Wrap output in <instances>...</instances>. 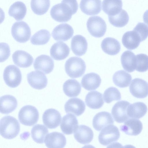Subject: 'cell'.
<instances>
[{"label": "cell", "mask_w": 148, "mask_h": 148, "mask_svg": "<svg viewBox=\"0 0 148 148\" xmlns=\"http://www.w3.org/2000/svg\"><path fill=\"white\" fill-rule=\"evenodd\" d=\"M10 52V47L7 44L0 43V62H3L8 58Z\"/></svg>", "instance_id": "obj_43"}, {"label": "cell", "mask_w": 148, "mask_h": 148, "mask_svg": "<svg viewBox=\"0 0 148 148\" xmlns=\"http://www.w3.org/2000/svg\"><path fill=\"white\" fill-rule=\"evenodd\" d=\"M132 79L131 75L123 70L116 72L112 77L113 81L114 84L121 88L128 86Z\"/></svg>", "instance_id": "obj_35"}, {"label": "cell", "mask_w": 148, "mask_h": 148, "mask_svg": "<svg viewBox=\"0 0 148 148\" xmlns=\"http://www.w3.org/2000/svg\"><path fill=\"white\" fill-rule=\"evenodd\" d=\"M73 33V29L71 25L66 23H62L54 28L52 36L56 40L66 41L72 37Z\"/></svg>", "instance_id": "obj_13"}, {"label": "cell", "mask_w": 148, "mask_h": 148, "mask_svg": "<svg viewBox=\"0 0 148 148\" xmlns=\"http://www.w3.org/2000/svg\"><path fill=\"white\" fill-rule=\"evenodd\" d=\"M143 18L144 22L148 25V10L144 12Z\"/></svg>", "instance_id": "obj_44"}, {"label": "cell", "mask_w": 148, "mask_h": 148, "mask_svg": "<svg viewBox=\"0 0 148 148\" xmlns=\"http://www.w3.org/2000/svg\"><path fill=\"white\" fill-rule=\"evenodd\" d=\"M101 47L103 51L110 55H115L120 51L121 45L119 42L114 38L107 37L102 41Z\"/></svg>", "instance_id": "obj_28"}, {"label": "cell", "mask_w": 148, "mask_h": 148, "mask_svg": "<svg viewBox=\"0 0 148 148\" xmlns=\"http://www.w3.org/2000/svg\"><path fill=\"white\" fill-rule=\"evenodd\" d=\"M22 75L19 69L14 65H9L5 68L3 78L5 83L12 88L17 87L22 80Z\"/></svg>", "instance_id": "obj_7"}, {"label": "cell", "mask_w": 148, "mask_h": 148, "mask_svg": "<svg viewBox=\"0 0 148 148\" xmlns=\"http://www.w3.org/2000/svg\"><path fill=\"white\" fill-rule=\"evenodd\" d=\"M80 8L82 12L86 15H97L101 10V0H81Z\"/></svg>", "instance_id": "obj_20"}, {"label": "cell", "mask_w": 148, "mask_h": 148, "mask_svg": "<svg viewBox=\"0 0 148 148\" xmlns=\"http://www.w3.org/2000/svg\"><path fill=\"white\" fill-rule=\"evenodd\" d=\"M108 18L110 23L114 27H122L126 25L129 18L126 11L123 9L115 15L108 16Z\"/></svg>", "instance_id": "obj_37"}, {"label": "cell", "mask_w": 148, "mask_h": 148, "mask_svg": "<svg viewBox=\"0 0 148 148\" xmlns=\"http://www.w3.org/2000/svg\"><path fill=\"white\" fill-rule=\"evenodd\" d=\"M20 125L14 117L6 116L2 118L0 122V133L4 138L8 139L16 137L20 130Z\"/></svg>", "instance_id": "obj_2"}, {"label": "cell", "mask_w": 148, "mask_h": 148, "mask_svg": "<svg viewBox=\"0 0 148 148\" xmlns=\"http://www.w3.org/2000/svg\"><path fill=\"white\" fill-rule=\"evenodd\" d=\"M86 106L80 99L74 98L69 99L64 105V110L67 113H72L77 116L81 115L84 112Z\"/></svg>", "instance_id": "obj_16"}, {"label": "cell", "mask_w": 148, "mask_h": 148, "mask_svg": "<svg viewBox=\"0 0 148 148\" xmlns=\"http://www.w3.org/2000/svg\"><path fill=\"white\" fill-rule=\"evenodd\" d=\"M12 58L14 64L21 68H27L31 66L33 62L32 56L22 50L16 51L12 54Z\"/></svg>", "instance_id": "obj_23"}, {"label": "cell", "mask_w": 148, "mask_h": 148, "mask_svg": "<svg viewBox=\"0 0 148 148\" xmlns=\"http://www.w3.org/2000/svg\"><path fill=\"white\" fill-rule=\"evenodd\" d=\"M48 133V129L43 125L38 124L34 126L31 131L32 137L38 143L44 142L45 137Z\"/></svg>", "instance_id": "obj_36"}, {"label": "cell", "mask_w": 148, "mask_h": 148, "mask_svg": "<svg viewBox=\"0 0 148 148\" xmlns=\"http://www.w3.org/2000/svg\"><path fill=\"white\" fill-rule=\"evenodd\" d=\"M78 9L76 0H62L61 3L54 5L50 13L51 17L59 22H65L70 20Z\"/></svg>", "instance_id": "obj_1"}, {"label": "cell", "mask_w": 148, "mask_h": 148, "mask_svg": "<svg viewBox=\"0 0 148 148\" xmlns=\"http://www.w3.org/2000/svg\"><path fill=\"white\" fill-rule=\"evenodd\" d=\"M0 112L3 114H8L15 110L17 105L16 99L10 95H5L0 97Z\"/></svg>", "instance_id": "obj_26"}, {"label": "cell", "mask_w": 148, "mask_h": 148, "mask_svg": "<svg viewBox=\"0 0 148 148\" xmlns=\"http://www.w3.org/2000/svg\"><path fill=\"white\" fill-rule=\"evenodd\" d=\"M103 96L105 101L109 103L114 101H118L121 99V94L116 88L111 87L104 91Z\"/></svg>", "instance_id": "obj_40"}, {"label": "cell", "mask_w": 148, "mask_h": 148, "mask_svg": "<svg viewBox=\"0 0 148 148\" xmlns=\"http://www.w3.org/2000/svg\"><path fill=\"white\" fill-rule=\"evenodd\" d=\"M121 62L123 69L128 72H132L135 69L136 56L132 51H124L121 56Z\"/></svg>", "instance_id": "obj_33"}, {"label": "cell", "mask_w": 148, "mask_h": 148, "mask_svg": "<svg viewBox=\"0 0 148 148\" xmlns=\"http://www.w3.org/2000/svg\"><path fill=\"white\" fill-rule=\"evenodd\" d=\"M130 103L127 101H121L116 102L113 106L111 113L114 120L118 123H123L129 118L127 110Z\"/></svg>", "instance_id": "obj_10"}, {"label": "cell", "mask_w": 148, "mask_h": 148, "mask_svg": "<svg viewBox=\"0 0 148 148\" xmlns=\"http://www.w3.org/2000/svg\"><path fill=\"white\" fill-rule=\"evenodd\" d=\"M50 6V0H31V7L33 12L42 15L48 11Z\"/></svg>", "instance_id": "obj_38"}, {"label": "cell", "mask_w": 148, "mask_h": 148, "mask_svg": "<svg viewBox=\"0 0 148 148\" xmlns=\"http://www.w3.org/2000/svg\"><path fill=\"white\" fill-rule=\"evenodd\" d=\"M102 5L103 10L108 16L115 15L122 9V0H103Z\"/></svg>", "instance_id": "obj_29"}, {"label": "cell", "mask_w": 148, "mask_h": 148, "mask_svg": "<svg viewBox=\"0 0 148 148\" xmlns=\"http://www.w3.org/2000/svg\"><path fill=\"white\" fill-rule=\"evenodd\" d=\"M86 67L84 60L77 57L69 58L65 64L66 73L69 77L73 78L82 76L85 72Z\"/></svg>", "instance_id": "obj_3"}, {"label": "cell", "mask_w": 148, "mask_h": 148, "mask_svg": "<svg viewBox=\"0 0 148 148\" xmlns=\"http://www.w3.org/2000/svg\"><path fill=\"white\" fill-rule=\"evenodd\" d=\"M63 89L64 94L70 97H77L81 90L80 84L75 79L66 80L63 85Z\"/></svg>", "instance_id": "obj_32"}, {"label": "cell", "mask_w": 148, "mask_h": 148, "mask_svg": "<svg viewBox=\"0 0 148 148\" xmlns=\"http://www.w3.org/2000/svg\"><path fill=\"white\" fill-rule=\"evenodd\" d=\"M44 141L46 146L49 148H63L66 144L64 135L58 132H53L47 134Z\"/></svg>", "instance_id": "obj_17"}, {"label": "cell", "mask_w": 148, "mask_h": 148, "mask_svg": "<svg viewBox=\"0 0 148 148\" xmlns=\"http://www.w3.org/2000/svg\"><path fill=\"white\" fill-rule=\"evenodd\" d=\"M27 8L25 4L20 1L16 2L10 6L8 11L9 15L17 21L22 20L27 13Z\"/></svg>", "instance_id": "obj_34"}, {"label": "cell", "mask_w": 148, "mask_h": 148, "mask_svg": "<svg viewBox=\"0 0 148 148\" xmlns=\"http://www.w3.org/2000/svg\"><path fill=\"white\" fill-rule=\"evenodd\" d=\"M121 130L126 134L136 136L139 134L143 129V124L139 120L130 119L126 121L120 127Z\"/></svg>", "instance_id": "obj_18"}, {"label": "cell", "mask_w": 148, "mask_h": 148, "mask_svg": "<svg viewBox=\"0 0 148 148\" xmlns=\"http://www.w3.org/2000/svg\"><path fill=\"white\" fill-rule=\"evenodd\" d=\"M43 124L49 129H55L60 125L61 119L60 113L57 110L50 108L43 113L42 117Z\"/></svg>", "instance_id": "obj_11"}, {"label": "cell", "mask_w": 148, "mask_h": 148, "mask_svg": "<svg viewBox=\"0 0 148 148\" xmlns=\"http://www.w3.org/2000/svg\"><path fill=\"white\" fill-rule=\"evenodd\" d=\"M78 121L75 116L71 114H68L62 118L60 125L63 133L70 135L74 133L78 126Z\"/></svg>", "instance_id": "obj_22"}, {"label": "cell", "mask_w": 148, "mask_h": 148, "mask_svg": "<svg viewBox=\"0 0 148 148\" xmlns=\"http://www.w3.org/2000/svg\"><path fill=\"white\" fill-rule=\"evenodd\" d=\"M101 79L97 74L90 73L84 75L83 77L81 84L82 86L88 90H94L100 86Z\"/></svg>", "instance_id": "obj_25"}, {"label": "cell", "mask_w": 148, "mask_h": 148, "mask_svg": "<svg viewBox=\"0 0 148 148\" xmlns=\"http://www.w3.org/2000/svg\"><path fill=\"white\" fill-rule=\"evenodd\" d=\"M114 121L111 114L107 112L103 111L96 114L92 120L94 128L100 131L110 124H114Z\"/></svg>", "instance_id": "obj_15"}, {"label": "cell", "mask_w": 148, "mask_h": 148, "mask_svg": "<svg viewBox=\"0 0 148 148\" xmlns=\"http://www.w3.org/2000/svg\"><path fill=\"white\" fill-rule=\"evenodd\" d=\"M11 32L14 39L20 43L27 42L31 36L30 28L26 22L23 21L14 23L12 27Z\"/></svg>", "instance_id": "obj_6"}, {"label": "cell", "mask_w": 148, "mask_h": 148, "mask_svg": "<svg viewBox=\"0 0 148 148\" xmlns=\"http://www.w3.org/2000/svg\"><path fill=\"white\" fill-rule=\"evenodd\" d=\"M147 110V106L144 103L138 102L130 104L127 108V112L129 117L139 119L145 114Z\"/></svg>", "instance_id": "obj_31"}, {"label": "cell", "mask_w": 148, "mask_h": 148, "mask_svg": "<svg viewBox=\"0 0 148 148\" xmlns=\"http://www.w3.org/2000/svg\"><path fill=\"white\" fill-rule=\"evenodd\" d=\"M75 140L79 143L83 144H88L92 140L93 132L89 127L84 125L79 126L74 134Z\"/></svg>", "instance_id": "obj_19"}, {"label": "cell", "mask_w": 148, "mask_h": 148, "mask_svg": "<svg viewBox=\"0 0 148 148\" xmlns=\"http://www.w3.org/2000/svg\"><path fill=\"white\" fill-rule=\"evenodd\" d=\"M85 101L86 105L92 109H99L104 103L102 94L97 91L89 92L86 97Z\"/></svg>", "instance_id": "obj_30"}, {"label": "cell", "mask_w": 148, "mask_h": 148, "mask_svg": "<svg viewBox=\"0 0 148 148\" xmlns=\"http://www.w3.org/2000/svg\"><path fill=\"white\" fill-rule=\"evenodd\" d=\"M133 30L139 36L141 42L145 40L148 36V26L144 23L139 22Z\"/></svg>", "instance_id": "obj_42"}, {"label": "cell", "mask_w": 148, "mask_h": 148, "mask_svg": "<svg viewBox=\"0 0 148 148\" xmlns=\"http://www.w3.org/2000/svg\"><path fill=\"white\" fill-rule=\"evenodd\" d=\"M129 89L132 95L138 98H144L148 95V83L141 79H134L130 86Z\"/></svg>", "instance_id": "obj_9"}, {"label": "cell", "mask_w": 148, "mask_h": 148, "mask_svg": "<svg viewBox=\"0 0 148 148\" xmlns=\"http://www.w3.org/2000/svg\"><path fill=\"white\" fill-rule=\"evenodd\" d=\"M50 38L49 32L45 29H41L36 32L31 37V43L36 45H42L47 43Z\"/></svg>", "instance_id": "obj_39"}, {"label": "cell", "mask_w": 148, "mask_h": 148, "mask_svg": "<svg viewBox=\"0 0 148 148\" xmlns=\"http://www.w3.org/2000/svg\"><path fill=\"white\" fill-rule=\"evenodd\" d=\"M88 43L86 39L83 36L77 35L72 38L71 43V48L76 56H81L87 51Z\"/></svg>", "instance_id": "obj_24"}, {"label": "cell", "mask_w": 148, "mask_h": 148, "mask_svg": "<svg viewBox=\"0 0 148 148\" xmlns=\"http://www.w3.org/2000/svg\"><path fill=\"white\" fill-rule=\"evenodd\" d=\"M34 67L35 69L48 74L52 72L53 69L54 61L49 56L42 55L36 58L34 63Z\"/></svg>", "instance_id": "obj_14"}, {"label": "cell", "mask_w": 148, "mask_h": 148, "mask_svg": "<svg viewBox=\"0 0 148 148\" xmlns=\"http://www.w3.org/2000/svg\"><path fill=\"white\" fill-rule=\"evenodd\" d=\"M122 41L126 48L132 50L138 47L141 40L137 34L133 30L125 33L123 36Z\"/></svg>", "instance_id": "obj_27"}, {"label": "cell", "mask_w": 148, "mask_h": 148, "mask_svg": "<svg viewBox=\"0 0 148 148\" xmlns=\"http://www.w3.org/2000/svg\"><path fill=\"white\" fill-rule=\"evenodd\" d=\"M120 136L118 128L114 125H109L103 128L100 132L98 140L101 144L106 146L117 141Z\"/></svg>", "instance_id": "obj_8"}, {"label": "cell", "mask_w": 148, "mask_h": 148, "mask_svg": "<svg viewBox=\"0 0 148 148\" xmlns=\"http://www.w3.org/2000/svg\"><path fill=\"white\" fill-rule=\"evenodd\" d=\"M135 69L139 72H143L148 70V56L140 53L136 56Z\"/></svg>", "instance_id": "obj_41"}, {"label": "cell", "mask_w": 148, "mask_h": 148, "mask_svg": "<svg viewBox=\"0 0 148 148\" xmlns=\"http://www.w3.org/2000/svg\"><path fill=\"white\" fill-rule=\"evenodd\" d=\"M70 51L69 47L66 44L62 42H58L51 47L50 53L54 59L60 60L65 59L69 56Z\"/></svg>", "instance_id": "obj_21"}, {"label": "cell", "mask_w": 148, "mask_h": 148, "mask_svg": "<svg viewBox=\"0 0 148 148\" xmlns=\"http://www.w3.org/2000/svg\"><path fill=\"white\" fill-rule=\"evenodd\" d=\"M28 82L34 88L41 90L47 86L48 80L45 75L39 71H32L27 75Z\"/></svg>", "instance_id": "obj_12"}, {"label": "cell", "mask_w": 148, "mask_h": 148, "mask_svg": "<svg viewBox=\"0 0 148 148\" xmlns=\"http://www.w3.org/2000/svg\"><path fill=\"white\" fill-rule=\"evenodd\" d=\"M87 27L89 32L92 36L100 38L105 34L107 25L104 20L100 16L90 17L87 20Z\"/></svg>", "instance_id": "obj_5"}, {"label": "cell", "mask_w": 148, "mask_h": 148, "mask_svg": "<svg viewBox=\"0 0 148 148\" xmlns=\"http://www.w3.org/2000/svg\"><path fill=\"white\" fill-rule=\"evenodd\" d=\"M39 114L36 108L31 105H27L22 107L18 114L19 120L22 124L32 126L38 122Z\"/></svg>", "instance_id": "obj_4"}]
</instances>
